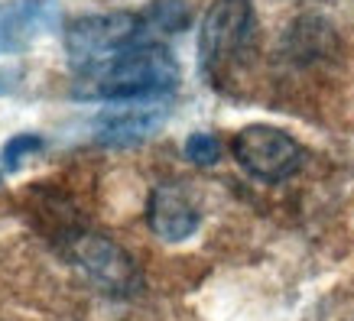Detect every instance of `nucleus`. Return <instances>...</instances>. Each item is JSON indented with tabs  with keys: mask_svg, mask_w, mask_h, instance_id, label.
Listing matches in <instances>:
<instances>
[{
	"mask_svg": "<svg viewBox=\"0 0 354 321\" xmlns=\"http://www.w3.org/2000/svg\"><path fill=\"white\" fill-rule=\"evenodd\" d=\"M179 85V62L160 43L133 46L108 62L75 68V97L88 101H153Z\"/></svg>",
	"mask_w": 354,
	"mask_h": 321,
	"instance_id": "obj_1",
	"label": "nucleus"
},
{
	"mask_svg": "<svg viewBox=\"0 0 354 321\" xmlns=\"http://www.w3.org/2000/svg\"><path fill=\"white\" fill-rule=\"evenodd\" d=\"M156 43L140 13H85L65 26V52L75 68H91L127 52L133 46Z\"/></svg>",
	"mask_w": 354,
	"mask_h": 321,
	"instance_id": "obj_2",
	"label": "nucleus"
},
{
	"mask_svg": "<svg viewBox=\"0 0 354 321\" xmlns=\"http://www.w3.org/2000/svg\"><path fill=\"white\" fill-rule=\"evenodd\" d=\"M62 250H65V260L97 292H104L111 299H133L143 289V276H140L137 263L130 260V253L124 246H118L108 237L72 231L62 240Z\"/></svg>",
	"mask_w": 354,
	"mask_h": 321,
	"instance_id": "obj_3",
	"label": "nucleus"
},
{
	"mask_svg": "<svg viewBox=\"0 0 354 321\" xmlns=\"http://www.w3.org/2000/svg\"><path fill=\"white\" fill-rule=\"evenodd\" d=\"M257 32V17L250 0H215L198 30V62L208 75L241 62Z\"/></svg>",
	"mask_w": 354,
	"mask_h": 321,
	"instance_id": "obj_4",
	"label": "nucleus"
},
{
	"mask_svg": "<svg viewBox=\"0 0 354 321\" xmlns=\"http://www.w3.org/2000/svg\"><path fill=\"white\" fill-rule=\"evenodd\" d=\"M231 153L250 179L267 185L286 182L302 166L299 139L270 124H250V127L237 130V137L231 139Z\"/></svg>",
	"mask_w": 354,
	"mask_h": 321,
	"instance_id": "obj_5",
	"label": "nucleus"
},
{
	"mask_svg": "<svg viewBox=\"0 0 354 321\" xmlns=\"http://www.w3.org/2000/svg\"><path fill=\"white\" fill-rule=\"evenodd\" d=\"M59 26L55 0H3L0 3V55H17Z\"/></svg>",
	"mask_w": 354,
	"mask_h": 321,
	"instance_id": "obj_6",
	"label": "nucleus"
},
{
	"mask_svg": "<svg viewBox=\"0 0 354 321\" xmlns=\"http://www.w3.org/2000/svg\"><path fill=\"white\" fill-rule=\"evenodd\" d=\"M147 224L162 244H185L202 224V211L179 182H162L147 198Z\"/></svg>",
	"mask_w": 354,
	"mask_h": 321,
	"instance_id": "obj_7",
	"label": "nucleus"
},
{
	"mask_svg": "<svg viewBox=\"0 0 354 321\" xmlns=\"http://www.w3.org/2000/svg\"><path fill=\"white\" fill-rule=\"evenodd\" d=\"M162 127L160 107H127V110H111L95 117V143L97 146H133L150 139Z\"/></svg>",
	"mask_w": 354,
	"mask_h": 321,
	"instance_id": "obj_8",
	"label": "nucleus"
},
{
	"mask_svg": "<svg viewBox=\"0 0 354 321\" xmlns=\"http://www.w3.org/2000/svg\"><path fill=\"white\" fill-rule=\"evenodd\" d=\"M140 20H143L153 39L156 36H176V32L189 30L192 7H189V0H150L147 10L140 13Z\"/></svg>",
	"mask_w": 354,
	"mask_h": 321,
	"instance_id": "obj_9",
	"label": "nucleus"
},
{
	"mask_svg": "<svg viewBox=\"0 0 354 321\" xmlns=\"http://www.w3.org/2000/svg\"><path fill=\"white\" fill-rule=\"evenodd\" d=\"M43 150V137L39 133H17L3 143V150H0V166L3 172H17L23 166V159H30L36 153Z\"/></svg>",
	"mask_w": 354,
	"mask_h": 321,
	"instance_id": "obj_10",
	"label": "nucleus"
},
{
	"mask_svg": "<svg viewBox=\"0 0 354 321\" xmlns=\"http://www.w3.org/2000/svg\"><path fill=\"white\" fill-rule=\"evenodd\" d=\"M185 159L192 166H215L221 159V146H218V137L212 133H192L185 139Z\"/></svg>",
	"mask_w": 354,
	"mask_h": 321,
	"instance_id": "obj_11",
	"label": "nucleus"
}]
</instances>
